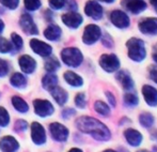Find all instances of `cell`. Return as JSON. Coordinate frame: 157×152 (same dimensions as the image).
Masks as SVG:
<instances>
[{"mask_svg": "<svg viewBox=\"0 0 157 152\" xmlns=\"http://www.w3.org/2000/svg\"><path fill=\"white\" fill-rule=\"evenodd\" d=\"M19 26H21V30L25 32L26 34L29 36H34V34L39 33V29H37L36 25L33 21V18L31 15L29 14H23L19 19Z\"/></svg>", "mask_w": 157, "mask_h": 152, "instance_id": "10", "label": "cell"}, {"mask_svg": "<svg viewBox=\"0 0 157 152\" xmlns=\"http://www.w3.org/2000/svg\"><path fill=\"white\" fill-rule=\"evenodd\" d=\"M110 21L117 28H120V29L127 28L130 24L129 17L127 16L125 12L121 10L112 11L111 14H110Z\"/></svg>", "mask_w": 157, "mask_h": 152, "instance_id": "8", "label": "cell"}, {"mask_svg": "<svg viewBox=\"0 0 157 152\" xmlns=\"http://www.w3.org/2000/svg\"><path fill=\"white\" fill-rule=\"evenodd\" d=\"M75 114H76V111H75L73 108H66L62 111V117L64 119H68L70 117L74 116Z\"/></svg>", "mask_w": 157, "mask_h": 152, "instance_id": "42", "label": "cell"}, {"mask_svg": "<svg viewBox=\"0 0 157 152\" xmlns=\"http://www.w3.org/2000/svg\"><path fill=\"white\" fill-rule=\"evenodd\" d=\"M122 4L132 14H139L147 9V3L143 0H123Z\"/></svg>", "mask_w": 157, "mask_h": 152, "instance_id": "18", "label": "cell"}, {"mask_svg": "<svg viewBox=\"0 0 157 152\" xmlns=\"http://www.w3.org/2000/svg\"><path fill=\"white\" fill-rule=\"evenodd\" d=\"M101 43H103L104 46H106V47H112L113 46V40L111 39V37L108 36V34H105L104 36L103 40H101Z\"/></svg>", "mask_w": 157, "mask_h": 152, "instance_id": "40", "label": "cell"}, {"mask_svg": "<svg viewBox=\"0 0 157 152\" xmlns=\"http://www.w3.org/2000/svg\"><path fill=\"white\" fill-rule=\"evenodd\" d=\"M50 93H52V96L54 98V100L56 101L59 105H61V106L67 102L68 94L63 88L56 86V87H54L52 90H50Z\"/></svg>", "mask_w": 157, "mask_h": 152, "instance_id": "21", "label": "cell"}, {"mask_svg": "<svg viewBox=\"0 0 157 152\" xmlns=\"http://www.w3.org/2000/svg\"><path fill=\"white\" fill-rule=\"evenodd\" d=\"M33 107H34V113L40 117H48L54 114L55 108L52 104L47 100H34L33 101Z\"/></svg>", "mask_w": 157, "mask_h": 152, "instance_id": "6", "label": "cell"}, {"mask_svg": "<svg viewBox=\"0 0 157 152\" xmlns=\"http://www.w3.org/2000/svg\"><path fill=\"white\" fill-rule=\"evenodd\" d=\"M10 123V115L4 107L0 106V127H6Z\"/></svg>", "mask_w": 157, "mask_h": 152, "instance_id": "32", "label": "cell"}, {"mask_svg": "<svg viewBox=\"0 0 157 152\" xmlns=\"http://www.w3.org/2000/svg\"><path fill=\"white\" fill-rule=\"evenodd\" d=\"M99 65L104 71L108 73L116 72L120 68V60L114 54H104L101 56L98 60Z\"/></svg>", "mask_w": 157, "mask_h": 152, "instance_id": "4", "label": "cell"}, {"mask_svg": "<svg viewBox=\"0 0 157 152\" xmlns=\"http://www.w3.org/2000/svg\"><path fill=\"white\" fill-rule=\"evenodd\" d=\"M30 47L35 54L41 57H49L52 53V47L49 44L41 41V40L32 39L30 41Z\"/></svg>", "mask_w": 157, "mask_h": 152, "instance_id": "9", "label": "cell"}, {"mask_svg": "<svg viewBox=\"0 0 157 152\" xmlns=\"http://www.w3.org/2000/svg\"><path fill=\"white\" fill-rule=\"evenodd\" d=\"M0 3L10 10H15L18 6L19 0H0Z\"/></svg>", "mask_w": 157, "mask_h": 152, "instance_id": "36", "label": "cell"}, {"mask_svg": "<svg viewBox=\"0 0 157 152\" xmlns=\"http://www.w3.org/2000/svg\"><path fill=\"white\" fill-rule=\"evenodd\" d=\"M4 29V23L0 19V33H2V31H3Z\"/></svg>", "mask_w": 157, "mask_h": 152, "instance_id": "45", "label": "cell"}, {"mask_svg": "<svg viewBox=\"0 0 157 152\" xmlns=\"http://www.w3.org/2000/svg\"><path fill=\"white\" fill-rule=\"evenodd\" d=\"M155 10H156V13H157V6H155Z\"/></svg>", "mask_w": 157, "mask_h": 152, "instance_id": "53", "label": "cell"}, {"mask_svg": "<svg viewBox=\"0 0 157 152\" xmlns=\"http://www.w3.org/2000/svg\"><path fill=\"white\" fill-rule=\"evenodd\" d=\"M153 59H154V61L157 63V53H155V54H153Z\"/></svg>", "mask_w": 157, "mask_h": 152, "instance_id": "49", "label": "cell"}, {"mask_svg": "<svg viewBox=\"0 0 157 152\" xmlns=\"http://www.w3.org/2000/svg\"><path fill=\"white\" fill-rule=\"evenodd\" d=\"M116 78L119 80V83L122 85V87L124 88L125 90H132L134 88L135 84H134V80L132 79L129 74L125 71H120L118 72L117 74Z\"/></svg>", "mask_w": 157, "mask_h": 152, "instance_id": "22", "label": "cell"}, {"mask_svg": "<svg viewBox=\"0 0 157 152\" xmlns=\"http://www.w3.org/2000/svg\"><path fill=\"white\" fill-rule=\"evenodd\" d=\"M149 74H150V78L157 84V67L155 65H152L149 69Z\"/></svg>", "mask_w": 157, "mask_h": 152, "instance_id": "41", "label": "cell"}, {"mask_svg": "<svg viewBox=\"0 0 157 152\" xmlns=\"http://www.w3.org/2000/svg\"><path fill=\"white\" fill-rule=\"evenodd\" d=\"M60 68V62L57 58L52 57V58H48L45 62V70L48 73H54L55 71Z\"/></svg>", "mask_w": 157, "mask_h": 152, "instance_id": "29", "label": "cell"}, {"mask_svg": "<svg viewBox=\"0 0 157 152\" xmlns=\"http://www.w3.org/2000/svg\"><path fill=\"white\" fill-rule=\"evenodd\" d=\"M9 70H10V67H9L8 61L0 58V77H4L8 75Z\"/></svg>", "mask_w": 157, "mask_h": 152, "instance_id": "38", "label": "cell"}, {"mask_svg": "<svg viewBox=\"0 0 157 152\" xmlns=\"http://www.w3.org/2000/svg\"><path fill=\"white\" fill-rule=\"evenodd\" d=\"M49 132L52 134V137L56 142H65L70 134L67 127L58 122H54L49 125Z\"/></svg>", "mask_w": 157, "mask_h": 152, "instance_id": "7", "label": "cell"}, {"mask_svg": "<svg viewBox=\"0 0 157 152\" xmlns=\"http://www.w3.org/2000/svg\"><path fill=\"white\" fill-rule=\"evenodd\" d=\"M76 127L82 133L89 134L94 139L99 142H107L111 138L109 129L104 123L92 117L82 116L76 120Z\"/></svg>", "mask_w": 157, "mask_h": 152, "instance_id": "1", "label": "cell"}, {"mask_svg": "<svg viewBox=\"0 0 157 152\" xmlns=\"http://www.w3.org/2000/svg\"><path fill=\"white\" fill-rule=\"evenodd\" d=\"M101 36V30L98 26L96 25H88L85 28V31H83V36H82V41L85 44L87 45H91L94 44L95 42L98 41V39Z\"/></svg>", "mask_w": 157, "mask_h": 152, "instance_id": "5", "label": "cell"}, {"mask_svg": "<svg viewBox=\"0 0 157 152\" xmlns=\"http://www.w3.org/2000/svg\"><path fill=\"white\" fill-rule=\"evenodd\" d=\"M137 152H150V151H147V150H139V151H137Z\"/></svg>", "mask_w": 157, "mask_h": 152, "instance_id": "51", "label": "cell"}, {"mask_svg": "<svg viewBox=\"0 0 157 152\" xmlns=\"http://www.w3.org/2000/svg\"><path fill=\"white\" fill-rule=\"evenodd\" d=\"M124 136H125L126 142L132 147H138L143 140V136L141 135L140 132H138L137 130H134V129L126 130L124 132Z\"/></svg>", "mask_w": 157, "mask_h": 152, "instance_id": "19", "label": "cell"}, {"mask_svg": "<svg viewBox=\"0 0 157 152\" xmlns=\"http://www.w3.org/2000/svg\"><path fill=\"white\" fill-rule=\"evenodd\" d=\"M65 6H67L68 10L75 11L77 9V3L75 0H65Z\"/></svg>", "mask_w": 157, "mask_h": 152, "instance_id": "43", "label": "cell"}, {"mask_svg": "<svg viewBox=\"0 0 157 152\" xmlns=\"http://www.w3.org/2000/svg\"><path fill=\"white\" fill-rule=\"evenodd\" d=\"M28 127V123L27 121L25 120H17L16 122H15V125H14V129L16 132H24L26 131Z\"/></svg>", "mask_w": 157, "mask_h": 152, "instance_id": "39", "label": "cell"}, {"mask_svg": "<svg viewBox=\"0 0 157 152\" xmlns=\"http://www.w3.org/2000/svg\"><path fill=\"white\" fill-rule=\"evenodd\" d=\"M10 83L13 87L24 89L27 86V78L21 73H14L10 78Z\"/></svg>", "mask_w": 157, "mask_h": 152, "instance_id": "24", "label": "cell"}, {"mask_svg": "<svg viewBox=\"0 0 157 152\" xmlns=\"http://www.w3.org/2000/svg\"><path fill=\"white\" fill-rule=\"evenodd\" d=\"M31 138L35 145H43L46 142L45 129L39 122H33L31 124Z\"/></svg>", "mask_w": 157, "mask_h": 152, "instance_id": "13", "label": "cell"}, {"mask_svg": "<svg viewBox=\"0 0 157 152\" xmlns=\"http://www.w3.org/2000/svg\"><path fill=\"white\" fill-rule=\"evenodd\" d=\"M68 152H82V150H80V149H78V148H72Z\"/></svg>", "mask_w": 157, "mask_h": 152, "instance_id": "46", "label": "cell"}, {"mask_svg": "<svg viewBox=\"0 0 157 152\" xmlns=\"http://www.w3.org/2000/svg\"><path fill=\"white\" fill-rule=\"evenodd\" d=\"M142 94L147 105L155 107L157 105V89L150 85H144L142 87Z\"/></svg>", "mask_w": 157, "mask_h": 152, "instance_id": "17", "label": "cell"}, {"mask_svg": "<svg viewBox=\"0 0 157 152\" xmlns=\"http://www.w3.org/2000/svg\"><path fill=\"white\" fill-rule=\"evenodd\" d=\"M63 77L66 83L72 86V87H81L83 84V79L81 78L78 74L74 73V72H72V71H66L65 73H64Z\"/></svg>", "mask_w": 157, "mask_h": 152, "instance_id": "23", "label": "cell"}, {"mask_svg": "<svg viewBox=\"0 0 157 152\" xmlns=\"http://www.w3.org/2000/svg\"><path fill=\"white\" fill-rule=\"evenodd\" d=\"M150 2H151V3L153 4L154 6H157V0H150Z\"/></svg>", "mask_w": 157, "mask_h": 152, "instance_id": "48", "label": "cell"}, {"mask_svg": "<svg viewBox=\"0 0 157 152\" xmlns=\"http://www.w3.org/2000/svg\"><path fill=\"white\" fill-rule=\"evenodd\" d=\"M139 122L143 127H151L154 124V117L150 113H142L139 116Z\"/></svg>", "mask_w": 157, "mask_h": 152, "instance_id": "27", "label": "cell"}, {"mask_svg": "<svg viewBox=\"0 0 157 152\" xmlns=\"http://www.w3.org/2000/svg\"><path fill=\"white\" fill-rule=\"evenodd\" d=\"M94 109L97 114L101 115L104 117H107L110 115V108L106 103H104L103 101H96L94 103Z\"/></svg>", "mask_w": 157, "mask_h": 152, "instance_id": "28", "label": "cell"}, {"mask_svg": "<svg viewBox=\"0 0 157 152\" xmlns=\"http://www.w3.org/2000/svg\"><path fill=\"white\" fill-rule=\"evenodd\" d=\"M75 104L79 108H85L87 105V101H86V95L85 93H78L75 96Z\"/></svg>", "mask_w": 157, "mask_h": 152, "instance_id": "35", "label": "cell"}, {"mask_svg": "<svg viewBox=\"0 0 157 152\" xmlns=\"http://www.w3.org/2000/svg\"><path fill=\"white\" fill-rule=\"evenodd\" d=\"M18 148V142L13 136H4L0 139V150L2 152H15Z\"/></svg>", "mask_w": 157, "mask_h": 152, "instance_id": "16", "label": "cell"}, {"mask_svg": "<svg viewBox=\"0 0 157 152\" xmlns=\"http://www.w3.org/2000/svg\"><path fill=\"white\" fill-rule=\"evenodd\" d=\"M139 30L143 34H157V18L156 17H149L144 18L139 23Z\"/></svg>", "mask_w": 157, "mask_h": 152, "instance_id": "14", "label": "cell"}, {"mask_svg": "<svg viewBox=\"0 0 157 152\" xmlns=\"http://www.w3.org/2000/svg\"><path fill=\"white\" fill-rule=\"evenodd\" d=\"M123 100H124V104L128 107H135V106H137L139 103L138 96H137L135 93H130V92L124 94Z\"/></svg>", "mask_w": 157, "mask_h": 152, "instance_id": "30", "label": "cell"}, {"mask_svg": "<svg viewBox=\"0 0 157 152\" xmlns=\"http://www.w3.org/2000/svg\"><path fill=\"white\" fill-rule=\"evenodd\" d=\"M12 105L17 111H19V113H21V114H25L29 111V106H28L27 102H26L25 100H23L21 96H17V95L13 96Z\"/></svg>", "mask_w": 157, "mask_h": 152, "instance_id": "26", "label": "cell"}, {"mask_svg": "<svg viewBox=\"0 0 157 152\" xmlns=\"http://www.w3.org/2000/svg\"><path fill=\"white\" fill-rule=\"evenodd\" d=\"M61 59L67 67L77 68L82 63L83 56L78 48L67 47L61 52Z\"/></svg>", "mask_w": 157, "mask_h": 152, "instance_id": "3", "label": "cell"}, {"mask_svg": "<svg viewBox=\"0 0 157 152\" xmlns=\"http://www.w3.org/2000/svg\"><path fill=\"white\" fill-rule=\"evenodd\" d=\"M11 50H12V43H10V41H8L6 39L0 37V53L6 54Z\"/></svg>", "mask_w": 157, "mask_h": 152, "instance_id": "33", "label": "cell"}, {"mask_svg": "<svg viewBox=\"0 0 157 152\" xmlns=\"http://www.w3.org/2000/svg\"><path fill=\"white\" fill-rule=\"evenodd\" d=\"M18 64L21 71L26 74H31L36 69V61L29 55H23L18 59Z\"/></svg>", "mask_w": 157, "mask_h": 152, "instance_id": "15", "label": "cell"}, {"mask_svg": "<svg viewBox=\"0 0 157 152\" xmlns=\"http://www.w3.org/2000/svg\"><path fill=\"white\" fill-rule=\"evenodd\" d=\"M62 34V30L58 25L50 24L45 30H44V37L49 41H58Z\"/></svg>", "mask_w": 157, "mask_h": 152, "instance_id": "20", "label": "cell"}, {"mask_svg": "<svg viewBox=\"0 0 157 152\" xmlns=\"http://www.w3.org/2000/svg\"><path fill=\"white\" fill-rule=\"evenodd\" d=\"M104 152H117V151H114V150H111V149H107V150H105Z\"/></svg>", "mask_w": 157, "mask_h": 152, "instance_id": "50", "label": "cell"}, {"mask_svg": "<svg viewBox=\"0 0 157 152\" xmlns=\"http://www.w3.org/2000/svg\"><path fill=\"white\" fill-rule=\"evenodd\" d=\"M58 84V77L52 73H48L47 75H45L42 78V86L44 89L46 90H52L54 87H56Z\"/></svg>", "mask_w": 157, "mask_h": 152, "instance_id": "25", "label": "cell"}, {"mask_svg": "<svg viewBox=\"0 0 157 152\" xmlns=\"http://www.w3.org/2000/svg\"><path fill=\"white\" fill-rule=\"evenodd\" d=\"M154 152H157V147H154Z\"/></svg>", "mask_w": 157, "mask_h": 152, "instance_id": "52", "label": "cell"}, {"mask_svg": "<svg viewBox=\"0 0 157 152\" xmlns=\"http://www.w3.org/2000/svg\"><path fill=\"white\" fill-rule=\"evenodd\" d=\"M106 96H107L108 102L110 103V105H111L112 107H116V99H114L113 94H112L111 92L107 91V92H106Z\"/></svg>", "mask_w": 157, "mask_h": 152, "instance_id": "44", "label": "cell"}, {"mask_svg": "<svg viewBox=\"0 0 157 152\" xmlns=\"http://www.w3.org/2000/svg\"><path fill=\"white\" fill-rule=\"evenodd\" d=\"M25 8L28 11H36L41 8V0H24Z\"/></svg>", "mask_w": 157, "mask_h": 152, "instance_id": "31", "label": "cell"}, {"mask_svg": "<svg viewBox=\"0 0 157 152\" xmlns=\"http://www.w3.org/2000/svg\"><path fill=\"white\" fill-rule=\"evenodd\" d=\"M85 13L89 17L95 19V21H98L103 17L104 10L103 6L98 3L95 0H89V1L86 3L85 6Z\"/></svg>", "mask_w": 157, "mask_h": 152, "instance_id": "11", "label": "cell"}, {"mask_svg": "<svg viewBox=\"0 0 157 152\" xmlns=\"http://www.w3.org/2000/svg\"><path fill=\"white\" fill-rule=\"evenodd\" d=\"M128 49V57L132 61L141 62L147 57V50H145L144 42L138 38H132L126 43Z\"/></svg>", "mask_w": 157, "mask_h": 152, "instance_id": "2", "label": "cell"}, {"mask_svg": "<svg viewBox=\"0 0 157 152\" xmlns=\"http://www.w3.org/2000/svg\"><path fill=\"white\" fill-rule=\"evenodd\" d=\"M11 40H12V44L15 47V49L16 50L21 49V47H23V45H24V42L21 36H18V34L14 32V33H12V36H11Z\"/></svg>", "mask_w": 157, "mask_h": 152, "instance_id": "34", "label": "cell"}, {"mask_svg": "<svg viewBox=\"0 0 157 152\" xmlns=\"http://www.w3.org/2000/svg\"><path fill=\"white\" fill-rule=\"evenodd\" d=\"M98 1L106 2V3H112V2H114V0H98Z\"/></svg>", "mask_w": 157, "mask_h": 152, "instance_id": "47", "label": "cell"}, {"mask_svg": "<svg viewBox=\"0 0 157 152\" xmlns=\"http://www.w3.org/2000/svg\"><path fill=\"white\" fill-rule=\"evenodd\" d=\"M48 3L54 10H61L65 6V0H48Z\"/></svg>", "mask_w": 157, "mask_h": 152, "instance_id": "37", "label": "cell"}, {"mask_svg": "<svg viewBox=\"0 0 157 152\" xmlns=\"http://www.w3.org/2000/svg\"><path fill=\"white\" fill-rule=\"evenodd\" d=\"M61 19H62L64 25L67 26L68 28H72V29H77L83 21L82 16L78 13L74 12V11H71V12L63 14Z\"/></svg>", "mask_w": 157, "mask_h": 152, "instance_id": "12", "label": "cell"}]
</instances>
